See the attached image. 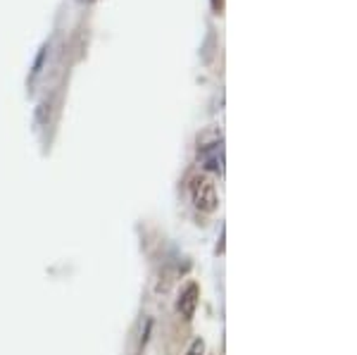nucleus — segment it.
I'll return each mask as SVG.
<instances>
[{
	"label": "nucleus",
	"instance_id": "1",
	"mask_svg": "<svg viewBox=\"0 0 357 355\" xmlns=\"http://www.w3.org/2000/svg\"><path fill=\"white\" fill-rule=\"evenodd\" d=\"M191 200L200 213H215L217 205H220V196H217V188L207 179L205 174L193 176L191 181Z\"/></svg>",
	"mask_w": 357,
	"mask_h": 355
},
{
	"label": "nucleus",
	"instance_id": "2",
	"mask_svg": "<svg viewBox=\"0 0 357 355\" xmlns=\"http://www.w3.org/2000/svg\"><path fill=\"white\" fill-rule=\"evenodd\" d=\"M198 299H200L198 284H193V282L186 284V289L178 294V301H176V310L183 319H193L195 308H198Z\"/></svg>",
	"mask_w": 357,
	"mask_h": 355
},
{
	"label": "nucleus",
	"instance_id": "3",
	"mask_svg": "<svg viewBox=\"0 0 357 355\" xmlns=\"http://www.w3.org/2000/svg\"><path fill=\"white\" fill-rule=\"evenodd\" d=\"M200 158H203L205 169L215 172V174H224V146L222 143H212L200 151Z\"/></svg>",
	"mask_w": 357,
	"mask_h": 355
},
{
	"label": "nucleus",
	"instance_id": "4",
	"mask_svg": "<svg viewBox=\"0 0 357 355\" xmlns=\"http://www.w3.org/2000/svg\"><path fill=\"white\" fill-rule=\"evenodd\" d=\"M45 55H48V43L41 45V50H38L36 60H33V67H31V84L38 79V74L43 72V65H45Z\"/></svg>",
	"mask_w": 357,
	"mask_h": 355
},
{
	"label": "nucleus",
	"instance_id": "5",
	"mask_svg": "<svg viewBox=\"0 0 357 355\" xmlns=\"http://www.w3.org/2000/svg\"><path fill=\"white\" fill-rule=\"evenodd\" d=\"M203 353H205V341L203 339H195L191 343V348H188L186 355H203Z\"/></svg>",
	"mask_w": 357,
	"mask_h": 355
},
{
	"label": "nucleus",
	"instance_id": "6",
	"mask_svg": "<svg viewBox=\"0 0 357 355\" xmlns=\"http://www.w3.org/2000/svg\"><path fill=\"white\" fill-rule=\"evenodd\" d=\"M45 110H48V103H41V105H38V110H36V124H43L45 122Z\"/></svg>",
	"mask_w": 357,
	"mask_h": 355
}]
</instances>
